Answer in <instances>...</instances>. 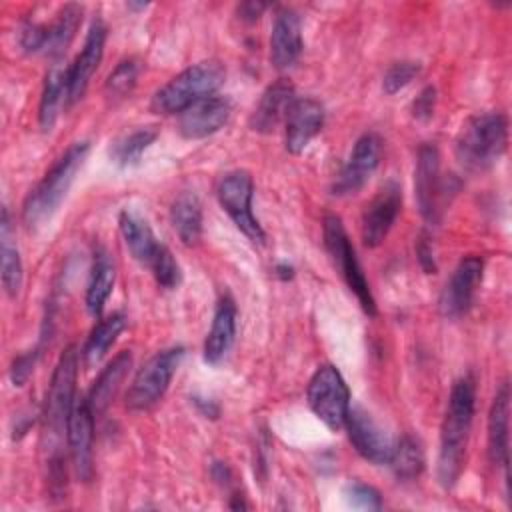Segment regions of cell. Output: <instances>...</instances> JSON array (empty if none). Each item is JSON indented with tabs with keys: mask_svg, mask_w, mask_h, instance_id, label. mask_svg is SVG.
<instances>
[{
	"mask_svg": "<svg viewBox=\"0 0 512 512\" xmlns=\"http://www.w3.org/2000/svg\"><path fill=\"white\" fill-rule=\"evenodd\" d=\"M388 466L392 468L394 476L398 480H414L424 470V452L412 436H402L394 446L388 460Z\"/></svg>",
	"mask_w": 512,
	"mask_h": 512,
	"instance_id": "obj_31",
	"label": "cell"
},
{
	"mask_svg": "<svg viewBox=\"0 0 512 512\" xmlns=\"http://www.w3.org/2000/svg\"><path fill=\"white\" fill-rule=\"evenodd\" d=\"M82 22V6L80 4H66L58 10L56 18L46 24V42L42 56H50L54 60H62L64 52L72 44L78 28Z\"/></svg>",
	"mask_w": 512,
	"mask_h": 512,
	"instance_id": "obj_26",
	"label": "cell"
},
{
	"mask_svg": "<svg viewBox=\"0 0 512 512\" xmlns=\"http://www.w3.org/2000/svg\"><path fill=\"white\" fill-rule=\"evenodd\" d=\"M36 358H38V350H28V352H24V354H20L12 360L10 380H12L14 386H24L28 382V378L34 372Z\"/></svg>",
	"mask_w": 512,
	"mask_h": 512,
	"instance_id": "obj_37",
	"label": "cell"
},
{
	"mask_svg": "<svg viewBox=\"0 0 512 512\" xmlns=\"http://www.w3.org/2000/svg\"><path fill=\"white\" fill-rule=\"evenodd\" d=\"M148 270L152 272L156 284L164 290H174L182 282L180 264L176 262V258L172 256V252L166 246H162L160 254L156 256V260L152 262V266Z\"/></svg>",
	"mask_w": 512,
	"mask_h": 512,
	"instance_id": "obj_34",
	"label": "cell"
},
{
	"mask_svg": "<svg viewBox=\"0 0 512 512\" xmlns=\"http://www.w3.org/2000/svg\"><path fill=\"white\" fill-rule=\"evenodd\" d=\"M416 256H418V262L422 266V270L426 274H434L436 272V262H434V250H432V244H430V238L426 234L420 236L418 244H416Z\"/></svg>",
	"mask_w": 512,
	"mask_h": 512,
	"instance_id": "obj_39",
	"label": "cell"
},
{
	"mask_svg": "<svg viewBox=\"0 0 512 512\" xmlns=\"http://www.w3.org/2000/svg\"><path fill=\"white\" fill-rule=\"evenodd\" d=\"M66 78L68 66H64L62 60H56L46 72L38 106V122L42 132H50L54 128L62 104L66 106Z\"/></svg>",
	"mask_w": 512,
	"mask_h": 512,
	"instance_id": "obj_25",
	"label": "cell"
},
{
	"mask_svg": "<svg viewBox=\"0 0 512 512\" xmlns=\"http://www.w3.org/2000/svg\"><path fill=\"white\" fill-rule=\"evenodd\" d=\"M482 272L484 260L480 256H466L458 262L438 298V310L444 318L454 320L470 310L476 288L482 282Z\"/></svg>",
	"mask_w": 512,
	"mask_h": 512,
	"instance_id": "obj_11",
	"label": "cell"
},
{
	"mask_svg": "<svg viewBox=\"0 0 512 512\" xmlns=\"http://www.w3.org/2000/svg\"><path fill=\"white\" fill-rule=\"evenodd\" d=\"M182 346H172L162 352H156L132 378L126 392V408L134 412L150 410L166 394L172 376L176 374L182 358Z\"/></svg>",
	"mask_w": 512,
	"mask_h": 512,
	"instance_id": "obj_8",
	"label": "cell"
},
{
	"mask_svg": "<svg viewBox=\"0 0 512 512\" xmlns=\"http://www.w3.org/2000/svg\"><path fill=\"white\" fill-rule=\"evenodd\" d=\"M346 496H348V502L354 508H360V510H378V508H382L380 492L370 484L352 482L346 490Z\"/></svg>",
	"mask_w": 512,
	"mask_h": 512,
	"instance_id": "obj_36",
	"label": "cell"
},
{
	"mask_svg": "<svg viewBox=\"0 0 512 512\" xmlns=\"http://www.w3.org/2000/svg\"><path fill=\"white\" fill-rule=\"evenodd\" d=\"M302 54V20L294 8H280L274 14L270 32V62L278 70H288Z\"/></svg>",
	"mask_w": 512,
	"mask_h": 512,
	"instance_id": "obj_19",
	"label": "cell"
},
{
	"mask_svg": "<svg viewBox=\"0 0 512 512\" xmlns=\"http://www.w3.org/2000/svg\"><path fill=\"white\" fill-rule=\"evenodd\" d=\"M80 354L74 344L66 346L60 354L46 392L42 410V440L48 460L64 458L60 444L68 436V420L76 402V376Z\"/></svg>",
	"mask_w": 512,
	"mask_h": 512,
	"instance_id": "obj_2",
	"label": "cell"
},
{
	"mask_svg": "<svg viewBox=\"0 0 512 512\" xmlns=\"http://www.w3.org/2000/svg\"><path fill=\"white\" fill-rule=\"evenodd\" d=\"M448 182L440 174V152L434 144L426 142L420 146L414 168V198L418 212L430 224H436L450 202L446 192Z\"/></svg>",
	"mask_w": 512,
	"mask_h": 512,
	"instance_id": "obj_10",
	"label": "cell"
},
{
	"mask_svg": "<svg viewBox=\"0 0 512 512\" xmlns=\"http://www.w3.org/2000/svg\"><path fill=\"white\" fill-rule=\"evenodd\" d=\"M294 98H296V92L288 80L280 78L274 84H270L262 92V96L250 116V128L254 132H262V134L272 132L286 118V112H288L290 104L294 102Z\"/></svg>",
	"mask_w": 512,
	"mask_h": 512,
	"instance_id": "obj_20",
	"label": "cell"
},
{
	"mask_svg": "<svg viewBox=\"0 0 512 512\" xmlns=\"http://www.w3.org/2000/svg\"><path fill=\"white\" fill-rule=\"evenodd\" d=\"M476 408V384L470 376H462L452 384L442 428H440V450H438V482L442 488H452L466 460L468 436Z\"/></svg>",
	"mask_w": 512,
	"mask_h": 512,
	"instance_id": "obj_1",
	"label": "cell"
},
{
	"mask_svg": "<svg viewBox=\"0 0 512 512\" xmlns=\"http://www.w3.org/2000/svg\"><path fill=\"white\" fill-rule=\"evenodd\" d=\"M508 428H510V384L504 380L488 412V456L496 466H508Z\"/></svg>",
	"mask_w": 512,
	"mask_h": 512,
	"instance_id": "obj_22",
	"label": "cell"
},
{
	"mask_svg": "<svg viewBox=\"0 0 512 512\" xmlns=\"http://www.w3.org/2000/svg\"><path fill=\"white\" fill-rule=\"evenodd\" d=\"M322 238H324V248H326L334 268L338 270V274L342 276L346 286L354 292L362 310L368 316H376V300L372 296L370 284H368V280L362 272V266L356 258V252L348 238V232L336 214L324 216Z\"/></svg>",
	"mask_w": 512,
	"mask_h": 512,
	"instance_id": "obj_6",
	"label": "cell"
},
{
	"mask_svg": "<svg viewBox=\"0 0 512 512\" xmlns=\"http://www.w3.org/2000/svg\"><path fill=\"white\" fill-rule=\"evenodd\" d=\"M324 126V106L310 96L294 98L284 118V144L290 154H300Z\"/></svg>",
	"mask_w": 512,
	"mask_h": 512,
	"instance_id": "obj_17",
	"label": "cell"
},
{
	"mask_svg": "<svg viewBox=\"0 0 512 512\" xmlns=\"http://www.w3.org/2000/svg\"><path fill=\"white\" fill-rule=\"evenodd\" d=\"M380 158H382V140H380V136L374 134V132L362 134L356 140L348 162L336 174V178L332 182V188H330L332 194L334 196L356 194L368 182V178L374 174V170L380 164Z\"/></svg>",
	"mask_w": 512,
	"mask_h": 512,
	"instance_id": "obj_12",
	"label": "cell"
},
{
	"mask_svg": "<svg viewBox=\"0 0 512 512\" xmlns=\"http://www.w3.org/2000/svg\"><path fill=\"white\" fill-rule=\"evenodd\" d=\"M236 304L230 294H224L214 310L212 326L204 340V360L208 364H218L232 348L236 338Z\"/></svg>",
	"mask_w": 512,
	"mask_h": 512,
	"instance_id": "obj_21",
	"label": "cell"
},
{
	"mask_svg": "<svg viewBox=\"0 0 512 512\" xmlns=\"http://www.w3.org/2000/svg\"><path fill=\"white\" fill-rule=\"evenodd\" d=\"M0 268H2V286L10 298L18 296L24 280L22 270V258L18 252V246L12 238V224L8 208H2V220H0Z\"/></svg>",
	"mask_w": 512,
	"mask_h": 512,
	"instance_id": "obj_29",
	"label": "cell"
},
{
	"mask_svg": "<svg viewBox=\"0 0 512 512\" xmlns=\"http://www.w3.org/2000/svg\"><path fill=\"white\" fill-rule=\"evenodd\" d=\"M224 68L220 62L204 60L188 66L166 82L152 96V110L158 114H180L188 106L214 96L224 82Z\"/></svg>",
	"mask_w": 512,
	"mask_h": 512,
	"instance_id": "obj_5",
	"label": "cell"
},
{
	"mask_svg": "<svg viewBox=\"0 0 512 512\" xmlns=\"http://www.w3.org/2000/svg\"><path fill=\"white\" fill-rule=\"evenodd\" d=\"M158 132L154 128H138L134 130L132 134L124 136L122 140H118L110 154H112V160L122 166V168H128V166H136L142 158V154L150 148V144L156 140Z\"/></svg>",
	"mask_w": 512,
	"mask_h": 512,
	"instance_id": "obj_32",
	"label": "cell"
},
{
	"mask_svg": "<svg viewBox=\"0 0 512 512\" xmlns=\"http://www.w3.org/2000/svg\"><path fill=\"white\" fill-rule=\"evenodd\" d=\"M508 146V120L502 112L470 116L454 142V154L466 172H484L498 162Z\"/></svg>",
	"mask_w": 512,
	"mask_h": 512,
	"instance_id": "obj_4",
	"label": "cell"
},
{
	"mask_svg": "<svg viewBox=\"0 0 512 512\" xmlns=\"http://www.w3.org/2000/svg\"><path fill=\"white\" fill-rule=\"evenodd\" d=\"M252 196H254V180L246 170L226 172L216 186V198L222 210L234 222V226L252 244L262 246L266 242V232L252 212Z\"/></svg>",
	"mask_w": 512,
	"mask_h": 512,
	"instance_id": "obj_9",
	"label": "cell"
},
{
	"mask_svg": "<svg viewBox=\"0 0 512 512\" xmlns=\"http://www.w3.org/2000/svg\"><path fill=\"white\" fill-rule=\"evenodd\" d=\"M232 104L224 96H208L178 114V132L188 140L212 136L228 122Z\"/></svg>",
	"mask_w": 512,
	"mask_h": 512,
	"instance_id": "obj_18",
	"label": "cell"
},
{
	"mask_svg": "<svg viewBox=\"0 0 512 512\" xmlns=\"http://www.w3.org/2000/svg\"><path fill=\"white\" fill-rule=\"evenodd\" d=\"M90 144L86 140L74 142L44 174V178L30 190L22 204V222L28 230H38L56 214L64 202L78 170L88 156Z\"/></svg>",
	"mask_w": 512,
	"mask_h": 512,
	"instance_id": "obj_3",
	"label": "cell"
},
{
	"mask_svg": "<svg viewBox=\"0 0 512 512\" xmlns=\"http://www.w3.org/2000/svg\"><path fill=\"white\" fill-rule=\"evenodd\" d=\"M138 70H140V66L134 58L118 62V66L110 72V76L104 84L106 98L112 100V102H118V100L126 98L138 82Z\"/></svg>",
	"mask_w": 512,
	"mask_h": 512,
	"instance_id": "obj_33",
	"label": "cell"
},
{
	"mask_svg": "<svg viewBox=\"0 0 512 512\" xmlns=\"http://www.w3.org/2000/svg\"><path fill=\"white\" fill-rule=\"evenodd\" d=\"M268 8V4H262V2H244L240 4L238 12H240V18L246 20V22H256L260 18V14Z\"/></svg>",
	"mask_w": 512,
	"mask_h": 512,
	"instance_id": "obj_40",
	"label": "cell"
},
{
	"mask_svg": "<svg viewBox=\"0 0 512 512\" xmlns=\"http://www.w3.org/2000/svg\"><path fill=\"white\" fill-rule=\"evenodd\" d=\"M126 6L132 8V10H144L148 4H146V2H128Z\"/></svg>",
	"mask_w": 512,
	"mask_h": 512,
	"instance_id": "obj_42",
	"label": "cell"
},
{
	"mask_svg": "<svg viewBox=\"0 0 512 512\" xmlns=\"http://www.w3.org/2000/svg\"><path fill=\"white\" fill-rule=\"evenodd\" d=\"M106 26L100 18H96L86 34L84 46L76 60L68 66V78H66V106H74L88 90V84L98 70L102 56H104V44H106Z\"/></svg>",
	"mask_w": 512,
	"mask_h": 512,
	"instance_id": "obj_13",
	"label": "cell"
},
{
	"mask_svg": "<svg viewBox=\"0 0 512 512\" xmlns=\"http://www.w3.org/2000/svg\"><path fill=\"white\" fill-rule=\"evenodd\" d=\"M402 208V188L398 182H386L370 200L362 214V240L368 248L380 246L394 226Z\"/></svg>",
	"mask_w": 512,
	"mask_h": 512,
	"instance_id": "obj_15",
	"label": "cell"
},
{
	"mask_svg": "<svg viewBox=\"0 0 512 512\" xmlns=\"http://www.w3.org/2000/svg\"><path fill=\"white\" fill-rule=\"evenodd\" d=\"M170 222L180 242L186 246H196L202 238V204L200 198L186 190L180 192L170 206Z\"/></svg>",
	"mask_w": 512,
	"mask_h": 512,
	"instance_id": "obj_27",
	"label": "cell"
},
{
	"mask_svg": "<svg viewBox=\"0 0 512 512\" xmlns=\"http://www.w3.org/2000/svg\"><path fill=\"white\" fill-rule=\"evenodd\" d=\"M420 74V64L414 60H402V62H394L382 80V88L386 94H396L402 88H406L416 76Z\"/></svg>",
	"mask_w": 512,
	"mask_h": 512,
	"instance_id": "obj_35",
	"label": "cell"
},
{
	"mask_svg": "<svg viewBox=\"0 0 512 512\" xmlns=\"http://www.w3.org/2000/svg\"><path fill=\"white\" fill-rule=\"evenodd\" d=\"M274 270H276V276H278L280 280H292V278H294V266H290V264H286V262L278 264Z\"/></svg>",
	"mask_w": 512,
	"mask_h": 512,
	"instance_id": "obj_41",
	"label": "cell"
},
{
	"mask_svg": "<svg viewBox=\"0 0 512 512\" xmlns=\"http://www.w3.org/2000/svg\"><path fill=\"white\" fill-rule=\"evenodd\" d=\"M124 326H126V318L120 312L98 320L96 326L90 330V334L84 342V348L80 350L82 364L86 368H94L106 356V352L112 348V344L116 342V338L124 330Z\"/></svg>",
	"mask_w": 512,
	"mask_h": 512,
	"instance_id": "obj_30",
	"label": "cell"
},
{
	"mask_svg": "<svg viewBox=\"0 0 512 512\" xmlns=\"http://www.w3.org/2000/svg\"><path fill=\"white\" fill-rule=\"evenodd\" d=\"M130 366H132V354L128 350H122L102 368V372L94 380L90 392L86 394V400L96 416L102 414L112 404Z\"/></svg>",
	"mask_w": 512,
	"mask_h": 512,
	"instance_id": "obj_24",
	"label": "cell"
},
{
	"mask_svg": "<svg viewBox=\"0 0 512 512\" xmlns=\"http://www.w3.org/2000/svg\"><path fill=\"white\" fill-rule=\"evenodd\" d=\"M114 278H116V268L110 254L104 248H98L94 252V262H92L90 280L86 288V308L90 316L98 318L102 314L104 304L112 294Z\"/></svg>",
	"mask_w": 512,
	"mask_h": 512,
	"instance_id": "obj_28",
	"label": "cell"
},
{
	"mask_svg": "<svg viewBox=\"0 0 512 512\" xmlns=\"http://www.w3.org/2000/svg\"><path fill=\"white\" fill-rule=\"evenodd\" d=\"M344 428L354 450L372 464H388L394 442L362 408H350Z\"/></svg>",
	"mask_w": 512,
	"mask_h": 512,
	"instance_id": "obj_16",
	"label": "cell"
},
{
	"mask_svg": "<svg viewBox=\"0 0 512 512\" xmlns=\"http://www.w3.org/2000/svg\"><path fill=\"white\" fill-rule=\"evenodd\" d=\"M434 106H436V88L426 86L412 102V114L418 120H428L434 114Z\"/></svg>",
	"mask_w": 512,
	"mask_h": 512,
	"instance_id": "obj_38",
	"label": "cell"
},
{
	"mask_svg": "<svg viewBox=\"0 0 512 512\" xmlns=\"http://www.w3.org/2000/svg\"><path fill=\"white\" fill-rule=\"evenodd\" d=\"M94 418L96 414L92 412L86 396L76 398L74 408L70 412V420H68L66 442H68L74 472L82 482H90L94 474V450H92Z\"/></svg>",
	"mask_w": 512,
	"mask_h": 512,
	"instance_id": "obj_14",
	"label": "cell"
},
{
	"mask_svg": "<svg viewBox=\"0 0 512 512\" xmlns=\"http://www.w3.org/2000/svg\"><path fill=\"white\" fill-rule=\"evenodd\" d=\"M306 400L314 416L332 432H338L346 424L350 412V390L340 370L334 364H322L312 374Z\"/></svg>",
	"mask_w": 512,
	"mask_h": 512,
	"instance_id": "obj_7",
	"label": "cell"
},
{
	"mask_svg": "<svg viewBox=\"0 0 512 512\" xmlns=\"http://www.w3.org/2000/svg\"><path fill=\"white\" fill-rule=\"evenodd\" d=\"M118 224H120L122 238H124L130 254L134 256V260L140 262L142 266L150 268L164 244L158 242V238L154 236L148 222L132 210H122Z\"/></svg>",
	"mask_w": 512,
	"mask_h": 512,
	"instance_id": "obj_23",
	"label": "cell"
}]
</instances>
